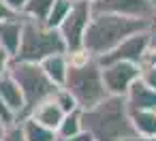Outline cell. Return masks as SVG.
Segmentation results:
<instances>
[{
    "mask_svg": "<svg viewBox=\"0 0 156 141\" xmlns=\"http://www.w3.org/2000/svg\"><path fill=\"white\" fill-rule=\"evenodd\" d=\"M5 128H7V126H2V124H0V139H2V135H5Z\"/></svg>",
    "mask_w": 156,
    "mask_h": 141,
    "instance_id": "obj_31",
    "label": "cell"
},
{
    "mask_svg": "<svg viewBox=\"0 0 156 141\" xmlns=\"http://www.w3.org/2000/svg\"><path fill=\"white\" fill-rule=\"evenodd\" d=\"M143 62H145V64H154V66H156V49H147V54H145Z\"/></svg>",
    "mask_w": 156,
    "mask_h": 141,
    "instance_id": "obj_27",
    "label": "cell"
},
{
    "mask_svg": "<svg viewBox=\"0 0 156 141\" xmlns=\"http://www.w3.org/2000/svg\"><path fill=\"white\" fill-rule=\"evenodd\" d=\"M150 49H156V22L150 26Z\"/></svg>",
    "mask_w": 156,
    "mask_h": 141,
    "instance_id": "obj_28",
    "label": "cell"
},
{
    "mask_svg": "<svg viewBox=\"0 0 156 141\" xmlns=\"http://www.w3.org/2000/svg\"><path fill=\"white\" fill-rule=\"evenodd\" d=\"M56 141H60V139H56Z\"/></svg>",
    "mask_w": 156,
    "mask_h": 141,
    "instance_id": "obj_33",
    "label": "cell"
},
{
    "mask_svg": "<svg viewBox=\"0 0 156 141\" xmlns=\"http://www.w3.org/2000/svg\"><path fill=\"white\" fill-rule=\"evenodd\" d=\"M73 2H75V0H54V7H51L47 19H45L43 24H45L47 28H51V30H58V26H60V24L64 22V17L69 15Z\"/></svg>",
    "mask_w": 156,
    "mask_h": 141,
    "instance_id": "obj_19",
    "label": "cell"
},
{
    "mask_svg": "<svg viewBox=\"0 0 156 141\" xmlns=\"http://www.w3.org/2000/svg\"><path fill=\"white\" fill-rule=\"evenodd\" d=\"M20 126H22V132H24V139L26 141H56V132L41 126L39 122H34L32 118H24L20 120Z\"/></svg>",
    "mask_w": 156,
    "mask_h": 141,
    "instance_id": "obj_16",
    "label": "cell"
},
{
    "mask_svg": "<svg viewBox=\"0 0 156 141\" xmlns=\"http://www.w3.org/2000/svg\"><path fill=\"white\" fill-rule=\"evenodd\" d=\"M150 49V30L137 32L133 37H128L126 41H122L115 49H111L107 56L98 58L101 64H111V62H128V64H141L145 54Z\"/></svg>",
    "mask_w": 156,
    "mask_h": 141,
    "instance_id": "obj_9",
    "label": "cell"
},
{
    "mask_svg": "<svg viewBox=\"0 0 156 141\" xmlns=\"http://www.w3.org/2000/svg\"><path fill=\"white\" fill-rule=\"evenodd\" d=\"M0 98H2V103L15 113L17 122L24 118V109H26V105H24V94H22L20 86H17L9 75H2V77H0Z\"/></svg>",
    "mask_w": 156,
    "mask_h": 141,
    "instance_id": "obj_12",
    "label": "cell"
},
{
    "mask_svg": "<svg viewBox=\"0 0 156 141\" xmlns=\"http://www.w3.org/2000/svg\"><path fill=\"white\" fill-rule=\"evenodd\" d=\"M81 128L90 132L94 141H126L135 137L122 96H107L96 107L81 111Z\"/></svg>",
    "mask_w": 156,
    "mask_h": 141,
    "instance_id": "obj_2",
    "label": "cell"
},
{
    "mask_svg": "<svg viewBox=\"0 0 156 141\" xmlns=\"http://www.w3.org/2000/svg\"><path fill=\"white\" fill-rule=\"evenodd\" d=\"M81 2H90L92 5V2H96V0H81Z\"/></svg>",
    "mask_w": 156,
    "mask_h": 141,
    "instance_id": "obj_32",
    "label": "cell"
},
{
    "mask_svg": "<svg viewBox=\"0 0 156 141\" xmlns=\"http://www.w3.org/2000/svg\"><path fill=\"white\" fill-rule=\"evenodd\" d=\"M147 2H150V7L154 9V13H156V0H147Z\"/></svg>",
    "mask_w": 156,
    "mask_h": 141,
    "instance_id": "obj_30",
    "label": "cell"
},
{
    "mask_svg": "<svg viewBox=\"0 0 156 141\" xmlns=\"http://www.w3.org/2000/svg\"><path fill=\"white\" fill-rule=\"evenodd\" d=\"M2 2H5L15 15H22V11H24V7H26L28 0H2Z\"/></svg>",
    "mask_w": 156,
    "mask_h": 141,
    "instance_id": "obj_23",
    "label": "cell"
},
{
    "mask_svg": "<svg viewBox=\"0 0 156 141\" xmlns=\"http://www.w3.org/2000/svg\"><path fill=\"white\" fill-rule=\"evenodd\" d=\"M92 13H105V15H120V17H130V19H143L154 24L156 13L150 7L147 0H96L90 5Z\"/></svg>",
    "mask_w": 156,
    "mask_h": 141,
    "instance_id": "obj_7",
    "label": "cell"
},
{
    "mask_svg": "<svg viewBox=\"0 0 156 141\" xmlns=\"http://www.w3.org/2000/svg\"><path fill=\"white\" fill-rule=\"evenodd\" d=\"M28 118H32L34 122H39L41 126H45V128H49V130H54L56 132V128L60 126V122H62V118H64V113L60 111V107L49 98V100H45V103H41V105H37L32 111H30V115Z\"/></svg>",
    "mask_w": 156,
    "mask_h": 141,
    "instance_id": "obj_13",
    "label": "cell"
},
{
    "mask_svg": "<svg viewBox=\"0 0 156 141\" xmlns=\"http://www.w3.org/2000/svg\"><path fill=\"white\" fill-rule=\"evenodd\" d=\"M51 100L60 107V111H62L64 115H66V113H71V111H77V103H75V98H73L64 88H58V90L54 92Z\"/></svg>",
    "mask_w": 156,
    "mask_h": 141,
    "instance_id": "obj_20",
    "label": "cell"
},
{
    "mask_svg": "<svg viewBox=\"0 0 156 141\" xmlns=\"http://www.w3.org/2000/svg\"><path fill=\"white\" fill-rule=\"evenodd\" d=\"M101 77L107 96H122L128 92V88L139 79V66L128 62H111L101 64Z\"/></svg>",
    "mask_w": 156,
    "mask_h": 141,
    "instance_id": "obj_8",
    "label": "cell"
},
{
    "mask_svg": "<svg viewBox=\"0 0 156 141\" xmlns=\"http://www.w3.org/2000/svg\"><path fill=\"white\" fill-rule=\"evenodd\" d=\"M66 141H94V139H92V135H90V132L81 130V132L73 135V137H71V139H66Z\"/></svg>",
    "mask_w": 156,
    "mask_h": 141,
    "instance_id": "obj_26",
    "label": "cell"
},
{
    "mask_svg": "<svg viewBox=\"0 0 156 141\" xmlns=\"http://www.w3.org/2000/svg\"><path fill=\"white\" fill-rule=\"evenodd\" d=\"M39 66L43 69V73L47 75V79L56 86L62 88L64 79H66V71H69V62H66V54H56L45 58L43 62H39Z\"/></svg>",
    "mask_w": 156,
    "mask_h": 141,
    "instance_id": "obj_14",
    "label": "cell"
},
{
    "mask_svg": "<svg viewBox=\"0 0 156 141\" xmlns=\"http://www.w3.org/2000/svg\"><path fill=\"white\" fill-rule=\"evenodd\" d=\"M62 88L75 98L79 111H88V109L96 107L101 100H105L107 92H105V86H103L98 58H90L83 64L69 66Z\"/></svg>",
    "mask_w": 156,
    "mask_h": 141,
    "instance_id": "obj_3",
    "label": "cell"
},
{
    "mask_svg": "<svg viewBox=\"0 0 156 141\" xmlns=\"http://www.w3.org/2000/svg\"><path fill=\"white\" fill-rule=\"evenodd\" d=\"M0 141H26V139H24V132H22L20 122H15V124L7 126V128H5V135H2V139H0Z\"/></svg>",
    "mask_w": 156,
    "mask_h": 141,
    "instance_id": "obj_22",
    "label": "cell"
},
{
    "mask_svg": "<svg viewBox=\"0 0 156 141\" xmlns=\"http://www.w3.org/2000/svg\"><path fill=\"white\" fill-rule=\"evenodd\" d=\"M56 54H66V47H64L58 30H51V28H47L41 22L24 19L20 49H17V54H15L13 60L39 64L45 58L56 56Z\"/></svg>",
    "mask_w": 156,
    "mask_h": 141,
    "instance_id": "obj_4",
    "label": "cell"
},
{
    "mask_svg": "<svg viewBox=\"0 0 156 141\" xmlns=\"http://www.w3.org/2000/svg\"><path fill=\"white\" fill-rule=\"evenodd\" d=\"M22 30H24V17H13L7 22H0V49L15 58L22 41Z\"/></svg>",
    "mask_w": 156,
    "mask_h": 141,
    "instance_id": "obj_11",
    "label": "cell"
},
{
    "mask_svg": "<svg viewBox=\"0 0 156 141\" xmlns=\"http://www.w3.org/2000/svg\"><path fill=\"white\" fill-rule=\"evenodd\" d=\"M150 22L143 19H130V17H120V15H105V13H92V19L86 28L83 34V45L81 49H86L90 56L94 58H103L107 56L111 49H115L122 41H126L128 37L150 30Z\"/></svg>",
    "mask_w": 156,
    "mask_h": 141,
    "instance_id": "obj_1",
    "label": "cell"
},
{
    "mask_svg": "<svg viewBox=\"0 0 156 141\" xmlns=\"http://www.w3.org/2000/svg\"><path fill=\"white\" fill-rule=\"evenodd\" d=\"M128 111H154L156 109V90H150L139 79L124 94Z\"/></svg>",
    "mask_w": 156,
    "mask_h": 141,
    "instance_id": "obj_10",
    "label": "cell"
},
{
    "mask_svg": "<svg viewBox=\"0 0 156 141\" xmlns=\"http://www.w3.org/2000/svg\"><path fill=\"white\" fill-rule=\"evenodd\" d=\"M126 141H156V139H150V137H139V135H135V137H130V139H126Z\"/></svg>",
    "mask_w": 156,
    "mask_h": 141,
    "instance_id": "obj_29",
    "label": "cell"
},
{
    "mask_svg": "<svg viewBox=\"0 0 156 141\" xmlns=\"http://www.w3.org/2000/svg\"><path fill=\"white\" fill-rule=\"evenodd\" d=\"M139 81L143 86H147L150 90H156V66L154 64H139Z\"/></svg>",
    "mask_w": 156,
    "mask_h": 141,
    "instance_id": "obj_21",
    "label": "cell"
},
{
    "mask_svg": "<svg viewBox=\"0 0 156 141\" xmlns=\"http://www.w3.org/2000/svg\"><path fill=\"white\" fill-rule=\"evenodd\" d=\"M13 17H20V15H15L2 0H0V22H7V19H13Z\"/></svg>",
    "mask_w": 156,
    "mask_h": 141,
    "instance_id": "obj_25",
    "label": "cell"
},
{
    "mask_svg": "<svg viewBox=\"0 0 156 141\" xmlns=\"http://www.w3.org/2000/svg\"><path fill=\"white\" fill-rule=\"evenodd\" d=\"M81 130H83V128H81V111L77 109V111H71V113H66V115L62 118L60 126L56 128V137H58L60 141H66V139H71L73 135L81 132Z\"/></svg>",
    "mask_w": 156,
    "mask_h": 141,
    "instance_id": "obj_17",
    "label": "cell"
},
{
    "mask_svg": "<svg viewBox=\"0 0 156 141\" xmlns=\"http://www.w3.org/2000/svg\"><path fill=\"white\" fill-rule=\"evenodd\" d=\"M128 120L135 135L156 139V111H128Z\"/></svg>",
    "mask_w": 156,
    "mask_h": 141,
    "instance_id": "obj_15",
    "label": "cell"
},
{
    "mask_svg": "<svg viewBox=\"0 0 156 141\" xmlns=\"http://www.w3.org/2000/svg\"><path fill=\"white\" fill-rule=\"evenodd\" d=\"M11 56L9 54H5L2 49H0V77H2V75H7V71H9V64H11Z\"/></svg>",
    "mask_w": 156,
    "mask_h": 141,
    "instance_id": "obj_24",
    "label": "cell"
},
{
    "mask_svg": "<svg viewBox=\"0 0 156 141\" xmlns=\"http://www.w3.org/2000/svg\"><path fill=\"white\" fill-rule=\"evenodd\" d=\"M51 7H54V0H28L24 11H22V17L43 24L47 19V15H49Z\"/></svg>",
    "mask_w": 156,
    "mask_h": 141,
    "instance_id": "obj_18",
    "label": "cell"
},
{
    "mask_svg": "<svg viewBox=\"0 0 156 141\" xmlns=\"http://www.w3.org/2000/svg\"><path fill=\"white\" fill-rule=\"evenodd\" d=\"M7 75L20 86V90H22V94H24V105H26L24 118H28L30 111H32L37 105L49 100V98L54 96V92L58 90V88L47 79V75L43 73V69H41L39 64H34V62L11 60ZM24 118H22V120H24Z\"/></svg>",
    "mask_w": 156,
    "mask_h": 141,
    "instance_id": "obj_5",
    "label": "cell"
},
{
    "mask_svg": "<svg viewBox=\"0 0 156 141\" xmlns=\"http://www.w3.org/2000/svg\"><path fill=\"white\" fill-rule=\"evenodd\" d=\"M92 19V7L90 2H81V0H75L69 15L64 17V22L58 26V34L66 47V54L69 51H77L81 49L83 45V34H86V28Z\"/></svg>",
    "mask_w": 156,
    "mask_h": 141,
    "instance_id": "obj_6",
    "label": "cell"
},
{
    "mask_svg": "<svg viewBox=\"0 0 156 141\" xmlns=\"http://www.w3.org/2000/svg\"><path fill=\"white\" fill-rule=\"evenodd\" d=\"M154 111H156V109H154Z\"/></svg>",
    "mask_w": 156,
    "mask_h": 141,
    "instance_id": "obj_34",
    "label": "cell"
}]
</instances>
